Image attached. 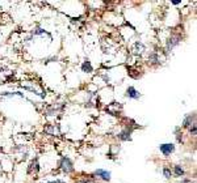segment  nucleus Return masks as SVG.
<instances>
[{
  "mask_svg": "<svg viewBox=\"0 0 197 183\" xmlns=\"http://www.w3.org/2000/svg\"><path fill=\"white\" fill-rule=\"evenodd\" d=\"M82 183H95V182H82Z\"/></svg>",
  "mask_w": 197,
  "mask_h": 183,
  "instance_id": "13",
  "label": "nucleus"
},
{
  "mask_svg": "<svg viewBox=\"0 0 197 183\" xmlns=\"http://www.w3.org/2000/svg\"><path fill=\"white\" fill-rule=\"evenodd\" d=\"M163 173H164V176H166V178H170V176H171V171H170V169H164L163 170Z\"/></svg>",
  "mask_w": 197,
  "mask_h": 183,
  "instance_id": "10",
  "label": "nucleus"
},
{
  "mask_svg": "<svg viewBox=\"0 0 197 183\" xmlns=\"http://www.w3.org/2000/svg\"><path fill=\"white\" fill-rule=\"evenodd\" d=\"M126 96L130 97V98H135L137 99V98H139V96H141V94H139L133 86H129L128 90H126Z\"/></svg>",
  "mask_w": 197,
  "mask_h": 183,
  "instance_id": "3",
  "label": "nucleus"
},
{
  "mask_svg": "<svg viewBox=\"0 0 197 183\" xmlns=\"http://www.w3.org/2000/svg\"><path fill=\"white\" fill-rule=\"evenodd\" d=\"M82 69H83V72H87V73H90V72H92V65L90 62H84L83 65H82Z\"/></svg>",
  "mask_w": 197,
  "mask_h": 183,
  "instance_id": "5",
  "label": "nucleus"
},
{
  "mask_svg": "<svg viewBox=\"0 0 197 183\" xmlns=\"http://www.w3.org/2000/svg\"><path fill=\"white\" fill-rule=\"evenodd\" d=\"M96 175H100L101 178L105 179V181H109V179H110V173L105 171V170H101V169H98L96 171Z\"/></svg>",
  "mask_w": 197,
  "mask_h": 183,
  "instance_id": "4",
  "label": "nucleus"
},
{
  "mask_svg": "<svg viewBox=\"0 0 197 183\" xmlns=\"http://www.w3.org/2000/svg\"><path fill=\"white\" fill-rule=\"evenodd\" d=\"M160 150L163 154H166V156H168V154H171L175 150V147L172 144H162L160 145Z\"/></svg>",
  "mask_w": 197,
  "mask_h": 183,
  "instance_id": "1",
  "label": "nucleus"
},
{
  "mask_svg": "<svg viewBox=\"0 0 197 183\" xmlns=\"http://www.w3.org/2000/svg\"><path fill=\"white\" fill-rule=\"evenodd\" d=\"M175 173H176V175L177 176H182L184 175V170L180 168V166H175Z\"/></svg>",
  "mask_w": 197,
  "mask_h": 183,
  "instance_id": "8",
  "label": "nucleus"
},
{
  "mask_svg": "<svg viewBox=\"0 0 197 183\" xmlns=\"http://www.w3.org/2000/svg\"><path fill=\"white\" fill-rule=\"evenodd\" d=\"M179 43V38H172L170 39V42H168V49H172L175 45H177Z\"/></svg>",
  "mask_w": 197,
  "mask_h": 183,
  "instance_id": "7",
  "label": "nucleus"
},
{
  "mask_svg": "<svg viewBox=\"0 0 197 183\" xmlns=\"http://www.w3.org/2000/svg\"><path fill=\"white\" fill-rule=\"evenodd\" d=\"M50 183H63V182H59V181H57V182H50Z\"/></svg>",
  "mask_w": 197,
  "mask_h": 183,
  "instance_id": "12",
  "label": "nucleus"
},
{
  "mask_svg": "<svg viewBox=\"0 0 197 183\" xmlns=\"http://www.w3.org/2000/svg\"><path fill=\"white\" fill-rule=\"evenodd\" d=\"M192 121H195V115H189L188 118L185 119V121H184V127H189L190 126V123H192Z\"/></svg>",
  "mask_w": 197,
  "mask_h": 183,
  "instance_id": "6",
  "label": "nucleus"
},
{
  "mask_svg": "<svg viewBox=\"0 0 197 183\" xmlns=\"http://www.w3.org/2000/svg\"><path fill=\"white\" fill-rule=\"evenodd\" d=\"M120 139H122V140H130V136H129V134L123 132V134L120 135Z\"/></svg>",
  "mask_w": 197,
  "mask_h": 183,
  "instance_id": "9",
  "label": "nucleus"
},
{
  "mask_svg": "<svg viewBox=\"0 0 197 183\" xmlns=\"http://www.w3.org/2000/svg\"><path fill=\"white\" fill-rule=\"evenodd\" d=\"M62 169H63V171H66V173H70V171H72V162L70 161L68 158H63L62 160Z\"/></svg>",
  "mask_w": 197,
  "mask_h": 183,
  "instance_id": "2",
  "label": "nucleus"
},
{
  "mask_svg": "<svg viewBox=\"0 0 197 183\" xmlns=\"http://www.w3.org/2000/svg\"><path fill=\"white\" fill-rule=\"evenodd\" d=\"M190 132H192V134H196V126L193 124V127L190 128Z\"/></svg>",
  "mask_w": 197,
  "mask_h": 183,
  "instance_id": "11",
  "label": "nucleus"
}]
</instances>
